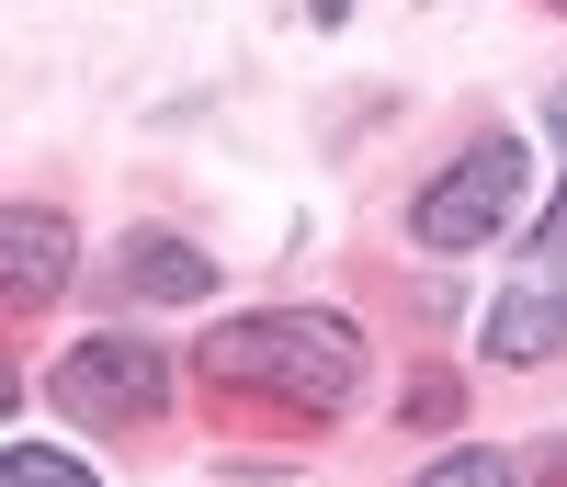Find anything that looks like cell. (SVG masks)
<instances>
[{
	"label": "cell",
	"mask_w": 567,
	"mask_h": 487,
	"mask_svg": "<svg viewBox=\"0 0 567 487\" xmlns=\"http://www.w3.org/2000/svg\"><path fill=\"white\" fill-rule=\"evenodd\" d=\"M363 374H374L363 329L329 307H250L194 340V397L227 431H318L363 397Z\"/></svg>",
	"instance_id": "cell-1"
},
{
	"label": "cell",
	"mask_w": 567,
	"mask_h": 487,
	"mask_svg": "<svg viewBox=\"0 0 567 487\" xmlns=\"http://www.w3.org/2000/svg\"><path fill=\"white\" fill-rule=\"evenodd\" d=\"M182 374L194 363H171L159 340H136V329H80L58 363H45V397H58L80 431H159L171 397H182Z\"/></svg>",
	"instance_id": "cell-2"
},
{
	"label": "cell",
	"mask_w": 567,
	"mask_h": 487,
	"mask_svg": "<svg viewBox=\"0 0 567 487\" xmlns=\"http://www.w3.org/2000/svg\"><path fill=\"white\" fill-rule=\"evenodd\" d=\"M511 216H523V136L511 125H477L432 182L409 193V238L420 250H488Z\"/></svg>",
	"instance_id": "cell-3"
},
{
	"label": "cell",
	"mask_w": 567,
	"mask_h": 487,
	"mask_svg": "<svg viewBox=\"0 0 567 487\" xmlns=\"http://www.w3.org/2000/svg\"><path fill=\"white\" fill-rule=\"evenodd\" d=\"M0 272H12V318H45L80 272V227L58 205H12L0 216Z\"/></svg>",
	"instance_id": "cell-4"
},
{
	"label": "cell",
	"mask_w": 567,
	"mask_h": 487,
	"mask_svg": "<svg viewBox=\"0 0 567 487\" xmlns=\"http://www.w3.org/2000/svg\"><path fill=\"white\" fill-rule=\"evenodd\" d=\"M477 352H488L499 374H534V363H567V272H523V283H511V296L488 307Z\"/></svg>",
	"instance_id": "cell-5"
},
{
	"label": "cell",
	"mask_w": 567,
	"mask_h": 487,
	"mask_svg": "<svg viewBox=\"0 0 567 487\" xmlns=\"http://www.w3.org/2000/svg\"><path fill=\"white\" fill-rule=\"evenodd\" d=\"M103 283L136 296V307H194V296H216V261L194 250V238H171V227H125L114 261H103Z\"/></svg>",
	"instance_id": "cell-6"
},
{
	"label": "cell",
	"mask_w": 567,
	"mask_h": 487,
	"mask_svg": "<svg viewBox=\"0 0 567 487\" xmlns=\"http://www.w3.org/2000/svg\"><path fill=\"white\" fill-rule=\"evenodd\" d=\"M0 487H103V476L58 443H0Z\"/></svg>",
	"instance_id": "cell-7"
},
{
	"label": "cell",
	"mask_w": 567,
	"mask_h": 487,
	"mask_svg": "<svg viewBox=\"0 0 567 487\" xmlns=\"http://www.w3.org/2000/svg\"><path fill=\"white\" fill-rule=\"evenodd\" d=\"M409 487H523V476H511V454H477V443H454V454H432V465H420Z\"/></svg>",
	"instance_id": "cell-8"
},
{
	"label": "cell",
	"mask_w": 567,
	"mask_h": 487,
	"mask_svg": "<svg viewBox=\"0 0 567 487\" xmlns=\"http://www.w3.org/2000/svg\"><path fill=\"white\" fill-rule=\"evenodd\" d=\"M523 272H567V193L545 205V227L523 238Z\"/></svg>",
	"instance_id": "cell-9"
},
{
	"label": "cell",
	"mask_w": 567,
	"mask_h": 487,
	"mask_svg": "<svg viewBox=\"0 0 567 487\" xmlns=\"http://www.w3.org/2000/svg\"><path fill=\"white\" fill-rule=\"evenodd\" d=\"M545 136H556V159H567V80L545 91Z\"/></svg>",
	"instance_id": "cell-10"
},
{
	"label": "cell",
	"mask_w": 567,
	"mask_h": 487,
	"mask_svg": "<svg viewBox=\"0 0 567 487\" xmlns=\"http://www.w3.org/2000/svg\"><path fill=\"white\" fill-rule=\"evenodd\" d=\"M307 12H318V23H329V34H341V23H352V0H307Z\"/></svg>",
	"instance_id": "cell-11"
},
{
	"label": "cell",
	"mask_w": 567,
	"mask_h": 487,
	"mask_svg": "<svg viewBox=\"0 0 567 487\" xmlns=\"http://www.w3.org/2000/svg\"><path fill=\"white\" fill-rule=\"evenodd\" d=\"M545 12H567V0H545Z\"/></svg>",
	"instance_id": "cell-12"
}]
</instances>
